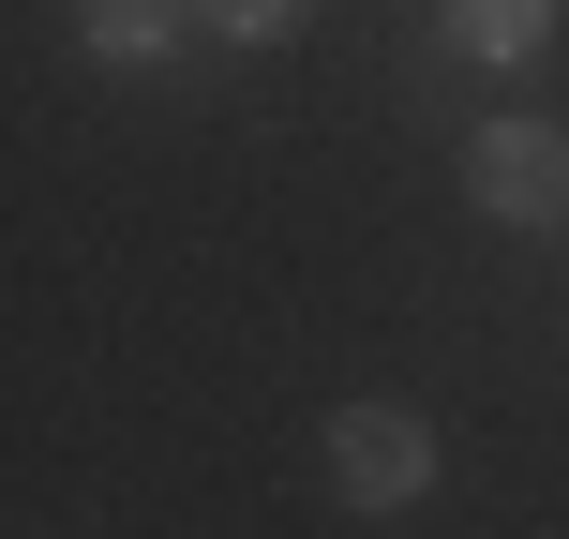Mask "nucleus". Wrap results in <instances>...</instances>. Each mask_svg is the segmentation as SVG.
Returning <instances> with one entry per match:
<instances>
[{
  "instance_id": "39448f33",
  "label": "nucleus",
  "mask_w": 569,
  "mask_h": 539,
  "mask_svg": "<svg viewBox=\"0 0 569 539\" xmlns=\"http://www.w3.org/2000/svg\"><path fill=\"white\" fill-rule=\"evenodd\" d=\"M210 30H226V46H270V30H300V0H196Z\"/></svg>"
},
{
  "instance_id": "20e7f679",
  "label": "nucleus",
  "mask_w": 569,
  "mask_h": 539,
  "mask_svg": "<svg viewBox=\"0 0 569 539\" xmlns=\"http://www.w3.org/2000/svg\"><path fill=\"white\" fill-rule=\"evenodd\" d=\"M76 16H90V60H120V76H136V60H166L180 30H210L196 0H76Z\"/></svg>"
},
{
  "instance_id": "f257e3e1",
  "label": "nucleus",
  "mask_w": 569,
  "mask_h": 539,
  "mask_svg": "<svg viewBox=\"0 0 569 539\" xmlns=\"http://www.w3.org/2000/svg\"><path fill=\"white\" fill-rule=\"evenodd\" d=\"M435 420L420 405H330V435H315V480H330V510H420L435 495Z\"/></svg>"
},
{
  "instance_id": "f03ea898",
  "label": "nucleus",
  "mask_w": 569,
  "mask_h": 539,
  "mask_svg": "<svg viewBox=\"0 0 569 539\" xmlns=\"http://www.w3.org/2000/svg\"><path fill=\"white\" fill-rule=\"evenodd\" d=\"M465 210L480 226H569V120H480L465 136Z\"/></svg>"
},
{
  "instance_id": "7ed1b4c3",
  "label": "nucleus",
  "mask_w": 569,
  "mask_h": 539,
  "mask_svg": "<svg viewBox=\"0 0 569 539\" xmlns=\"http://www.w3.org/2000/svg\"><path fill=\"white\" fill-rule=\"evenodd\" d=\"M435 16H450V46L480 60V76H525V60H555L569 0H435Z\"/></svg>"
}]
</instances>
